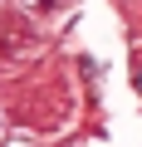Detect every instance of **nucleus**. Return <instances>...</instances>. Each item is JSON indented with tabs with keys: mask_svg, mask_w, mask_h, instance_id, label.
<instances>
[{
	"mask_svg": "<svg viewBox=\"0 0 142 147\" xmlns=\"http://www.w3.org/2000/svg\"><path fill=\"white\" fill-rule=\"evenodd\" d=\"M137 88H142V59H137Z\"/></svg>",
	"mask_w": 142,
	"mask_h": 147,
	"instance_id": "1",
	"label": "nucleus"
},
{
	"mask_svg": "<svg viewBox=\"0 0 142 147\" xmlns=\"http://www.w3.org/2000/svg\"><path fill=\"white\" fill-rule=\"evenodd\" d=\"M44 5H49V0H44Z\"/></svg>",
	"mask_w": 142,
	"mask_h": 147,
	"instance_id": "2",
	"label": "nucleus"
}]
</instances>
